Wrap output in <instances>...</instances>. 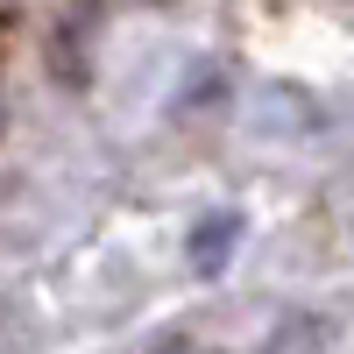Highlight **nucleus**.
<instances>
[{"instance_id": "f257e3e1", "label": "nucleus", "mask_w": 354, "mask_h": 354, "mask_svg": "<svg viewBox=\"0 0 354 354\" xmlns=\"http://www.w3.org/2000/svg\"><path fill=\"white\" fill-rule=\"evenodd\" d=\"M156 354H213V347H192V340H170V347H156Z\"/></svg>"}]
</instances>
